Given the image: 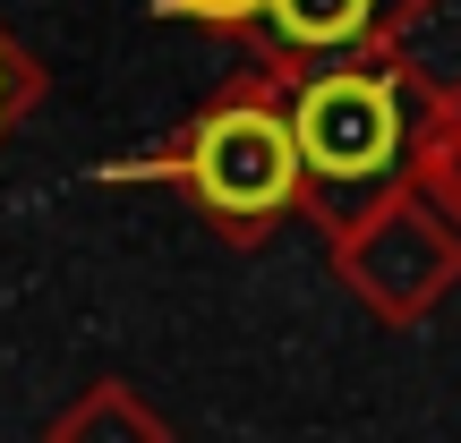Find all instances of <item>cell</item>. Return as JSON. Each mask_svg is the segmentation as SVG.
Returning <instances> with one entry per match:
<instances>
[{
    "instance_id": "1",
    "label": "cell",
    "mask_w": 461,
    "mask_h": 443,
    "mask_svg": "<svg viewBox=\"0 0 461 443\" xmlns=\"http://www.w3.org/2000/svg\"><path fill=\"white\" fill-rule=\"evenodd\" d=\"M188 188H197L214 214L257 222L282 214L299 188V137L282 128L274 111H222L197 128V154H188Z\"/></svg>"
},
{
    "instance_id": "2",
    "label": "cell",
    "mask_w": 461,
    "mask_h": 443,
    "mask_svg": "<svg viewBox=\"0 0 461 443\" xmlns=\"http://www.w3.org/2000/svg\"><path fill=\"white\" fill-rule=\"evenodd\" d=\"M291 137H299V163H308V171H325V180H367V171L393 163L402 120H393V102H384V85H367V77H316L308 94H299Z\"/></svg>"
},
{
    "instance_id": "3",
    "label": "cell",
    "mask_w": 461,
    "mask_h": 443,
    "mask_svg": "<svg viewBox=\"0 0 461 443\" xmlns=\"http://www.w3.org/2000/svg\"><path fill=\"white\" fill-rule=\"evenodd\" d=\"M367 9H376V0H265V17H274L291 43H350V34L367 26Z\"/></svg>"
},
{
    "instance_id": "4",
    "label": "cell",
    "mask_w": 461,
    "mask_h": 443,
    "mask_svg": "<svg viewBox=\"0 0 461 443\" xmlns=\"http://www.w3.org/2000/svg\"><path fill=\"white\" fill-rule=\"evenodd\" d=\"M188 17H214V26H230V17H257L265 0H180Z\"/></svg>"
}]
</instances>
